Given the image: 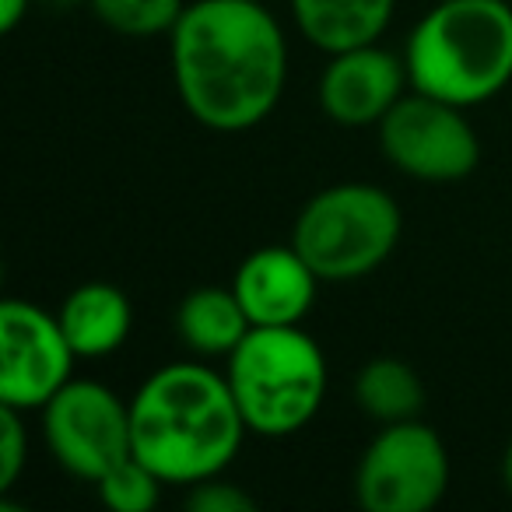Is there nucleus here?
I'll return each instance as SVG.
<instances>
[{"instance_id":"nucleus-21","label":"nucleus","mask_w":512,"mask_h":512,"mask_svg":"<svg viewBox=\"0 0 512 512\" xmlns=\"http://www.w3.org/2000/svg\"><path fill=\"white\" fill-rule=\"evenodd\" d=\"M502 484H505V491L512 495V439H509V446H505V453H502Z\"/></svg>"},{"instance_id":"nucleus-13","label":"nucleus","mask_w":512,"mask_h":512,"mask_svg":"<svg viewBox=\"0 0 512 512\" xmlns=\"http://www.w3.org/2000/svg\"><path fill=\"white\" fill-rule=\"evenodd\" d=\"M295 29L330 57L351 46L379 43L390 29L397 0H288Z\"/></svg>"},{"instance_id":"nucleus-4","label":"nucleus","mask_w":512,"mask_h":512,"mask_svg":"<svg viewBox=\"0 0 512 512\" xmlns=\"http://www.w3.org/2000/svg\"><path fill=\"white\" fill-rule=\"evenodd\" d=\"M225 379L253 435L288 439L327 397V358L302 327H253L225 358Z\"/></svg>"},{"instance_id":"nucleus-20","label":"nucleus","mask_w":512,"mask_h":512,"mask_svg":"<svg viewBox=\"0 0 512 512\" xmlns=\"http://www.w3.org/2000/svg\"><path fill=\"white\" fill-rule=\"evenodd\" d=\"M32 0H0V32H15L29 15Z\"/></svg>"},{"instance_id":"nucleus-10","label":"nucleus","mask_w":512,"mask_h":512,"mask_svg":"<svg viewBox=\"0 0 512 512\" xmlns=\"http://www.w3.org/2000/svg\"><path fill=\"white\" fill-rule=\"evenodd\" d=\"M411 88L404 53H393L379 43L351 46L330 53L320 74V109L330 123L348 130L379 127L386 113L397 106Z\"/></svg>"},{"instance_id":"nucleus-1","label":"nucleus","mask_w":512,"mask_h":512,"mask_svg":"<svg viewBox=\"0 0 512 512\" xmlns=\"http://www.w3.org/2000/svg\"><path fill=\"white\" fill-rule=\"evenodd\" d=\"M186 113L214 134L253 130L288 85V39L260 0H193L169 32Z\"/></svg>"},{"instance_id":"nucleus-8","label":"nucleus","mask_w":512,"mask_h":512,"mask_svg":"<svg viewBox=\"0 0 512 512\" xmlns=\"http://www.w3.org/2000/svg\"><path fill=\"white\" fill-rule=\"evenodd\" d=\"M43 442L50 456L78 481H99L134 456L130 400L95 379H71L43 407Z\"/></svg>"},{"instance_id":"nucleus-22","label":"nucleus","mask_w":512,"mask_h":512,"mask_svg":"<svg viewBox=\"0 0 512 512\" xmlns=\"http://www.w3.org/2000/svg\"><path fill=\"white\" fill-rule=\"evenodd\" d=\"M43 4H50V8H60V11H71V8H78L81 0H43Z\"/></svg>"},{"instance_id":"nucleus-15","label":"nucleus","mask_w":512,"mask_h":512,"mask_svg":"<svg viewBox=\"0 0 512 512\" xmlns=\"http://www.w3.org/2000/svg\"><path fill=\"white\" fill-rule=\"evenodd\" d=\"M355 404L379 425H397L411 421L425 411V383L421 376L400 358H372L355 376Z\"/></svg>"},{"instance_id":"nucleus-3","label":"nucleus","mask_w":512,"mask_h":512,"mask_svg":"<svg viewBox=\"0 0 512 512\" xmlns=\"http://www.w3.org/2000/svg\"><path fill=\"white\" fill-rule=\"evenodd\" d=\"M414 92L460 109L502 95L512 81V8L505 0H435L404 43Z\"/></svg>"},{"instance_id":"nucleus-6","label":"nucleus","mask_w":512,"mask_h":512,"mask_svg":"<svg viewBox=\"0 0 512 512\" xmlns=\"http://www.w3.org/2000/svg\"><path fill=\"white\" fill-rule=\"evenodd\" d=\"M446 488V442L418 418L379 428L355 467V498L365 512H428Z\"/></svg>"},{"instance_id":"nucleus-11","label":"nucleus","mask_w":512,"mask_h":512,"mask_svg":"<svg viewBox=\"0 0 512 512\" xmlns=\"http://www.w3.org/2000/svg\"><path fill=\"white\" fill-rule=\"evenodd\" d=\"M232 292L253 327H302L316 306L320 278L288 246H260L235 267Z\"/></svg>"},{"instance_id":"nucleus-16","label":"nucleus","mask_w":512,"mask_h":512,"mask_svg":"<svg viewBox=\"0 0 512 512\" xmlns=\"http://www.w3.org/2000/svg\"><path fill=\"white\" fill-rule=\"evenodd\" d=\"M88 8L116 36L155 39L176 29L186 0H88Z\"/></svg>"},{"instance_id":"nucleus-14","label":"nucleus","mask_w":512,"mask_h":512,"mask_svg":"<svg viewBox=\"0 0 512 512\" xmlns=\"http://www.w3.org/2000/svg\"><path fill=\"white\" fill-rule=\"evenodd\" d=\"M249 330L253 323L232 288H193L176 309V334L197 358H228Z\"/></svg>"},{"instance_id":"nucleus-18","label":"nucleus","mask_w":512,"mask_h":512,"mask_svg":"<svg viewBox=\"0 0 512 512\" xmlns=\"http://www.w3.org/2000/svg\"><path fill=\"white\" fill-rule=\"evenodd\" d=\"M29 460V432H25V411L0 404V495H8L18 484Z\"/></svg>"},{"instance_id":"nucleus-7","label":"nucleus","mask_w":512,"mask_h":512,"mask_svg":"<svg viewBox=\"0 0 512 512\" xmlns=\"http://www.w3.org/2000/svg\"><path fill=\"white\" fill-rule=\"evenodd\" d=\"M376 130L386 162L418 183H460L481 162V141L463 109L414 88Z\"/></svg>"},{"instance_id":"nucleus-5","label":"nucleus","mask_w":512,"mask_h":512,"mask_svg":"<svg viewBox=\"0 0 512 512\" xmlns=\"http://www.w3.org/2000/svg\"><path fill=\"white\" fill-rule=\"evenodd\" d=\"M404 232L393 193L372 183H334L302 204L292 246L320 281H358L379 271Z\"/></svg>"},{"instance_id":"nucleus-12","label":"nucleus","mask_w":512,"mask_h":512,"mask_svg":"<svg viewBox=\"0 0 512 512\" xmlns=\"http://www.w3.org/2000/svg\"><path fill=\"white\" fill-rule=\"evenodd\" d=\"M78 358H106L123 348L134 327V309L123 288L109 281H85L64 299L57 313Z\"/></svg>"},{"instance_id":"nucleus-19","label":"nucleus","mask_w":512,"mask_h":512,"mask_svg":"<svg viewBox=\"0 0 512 512\" xmlns=\"http://www.w3.org/2000/svg\"><path fill=\"white\" fill-rule=\"evenodd\" d=\"M186 509L190 512H256V498L225 477H207L186 488Z\"/></svg>"},{"instance_id":"nucleus-2","label":"nucleus","mask_w":512,"mask_h":512,"mask_svg":"<svg viewBox=\"0 0 512 512\" xmlns=\"http://www.w3.org/2000/svg\"><path fill=\"white\" fill-rule=\"evenodd\" d=\"M130 432L144 467L165 484L190 488L225 474L249 428L225 372L204 362H169L130 397Z\"/></svg>"},{"instance_id":"nucleus-9","label":"nucleus","mask_w":512,"mask_h":512,"mask_svg":"<svg viewBox=\"0 0 512 512\" xmlns=\"http://www.w3.org/2000/svg\"><path fill=\"white\" fill-rule=\"evenodd\" d=\"M78 362L53 313L25 299L0 306V404L43 411L67 383Z\"/></svg>"},{"instance_id":"nucleus-17","label":"nucleus","mask_w":512,"mask_h":512,"mask_svg":"<svg viewBox=\"0 0 512 512\" xmlns=\"http://www.w3.org/2000/svg\"><path fill=\"white\" fill-rule=\"evenodd\" d=\"M162 484L165 481L155 470L144 467L137 456H127L95 481V491L99 502L113 512H151L162 498Z\"/></svg>"}]
</instances>
